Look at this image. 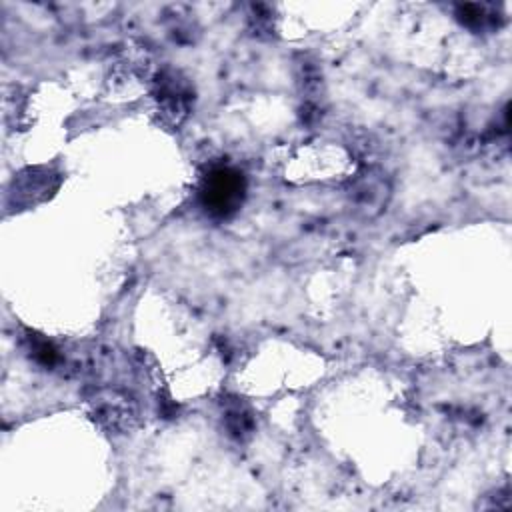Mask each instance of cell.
Returning a JSON list of instances; mask_svg holds the SVG:
<instances>
[{
    "label": "cell",
    "mask_w": 512,
    "mask_h": 512,
    "mask_svg": "<svg viewBox=\"0 0 512 512\" xmlns=\"http://www.w3.org/2000/svg\"><path fill=\"white\" fill-rule=\"evenodd\" d=\"M244 192L246 184L240 172L232 168H218L204 180L202 204L214 216H230L240 208Z\"/></svg>",
    "instance_id": "obj_1"
}]
</instances>
